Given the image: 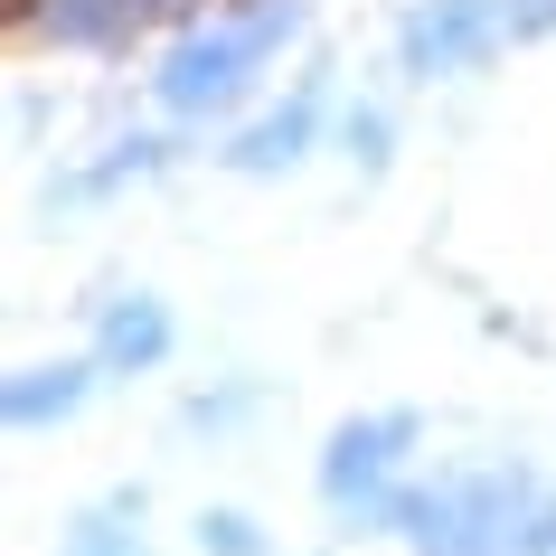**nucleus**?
<instances>
[{
  "instance_id": "f257e3e1",
  "label": "nucleus",
  "mask_w": 556,
  "mask_h": 556,
  "mask_svg": "<svg viewBox=\"0 0 556 556\" xmlns=\"http://www.w3.org/2000/svg\"><path fill=\"white\" fill-rule=\"evenodd\" d=\"M293 29H302V0H255V10H236V20L189 29L170 48V66H161V104H170V114H217Z\"/></svg>"
},
{
  "instance_id": "f03ea898",
  "label": "nucleus",
  "mask_w": 556,
  "mask_h": 556,
  "mask_svg": "<svg viewBox=\"0 0 556 556\" xmlns=\"http://www.w3.org/2000/svg\"><path fill=\"white\" fill-rule=\"evenodd\" d=\"M500 29H509V10H500V0H425L396 48H406V76H453V66L491 58Z\"/></svg>"
},
{
  "instance_id": "7ed1b4c3",
  "label": "nucleus",
  "mask_w": 556,
  "mask_h": 556,
  "mask_svg": "<svg viewBox=\"0 0 556 556\" xmlns=\"http://www.w3.org/2000/svg\"><path fill=\"white\" fill-rule=\"evenodd\" d=\"M406 443H415V415H358V425H340V434H330V453H321V491L340 500V509L378 500Z\"/></svg>"
},
{
  "instance_id": "20e7f679",
  "label": "nucleus",
  "mask_w": 556,
  "mask_h": 556,
  "mask_svg": "<svg viewBox=\"0 0 556 556\" xmlns=\"http://www.w3.org/2000/svg\"><path fill=\"white\" fill-rule=\"evenodd\" d=\"M312 123H321V86H293L274 114H255L245 132H236L227 161H236V170H255V179H264V170H293L302 151H312Z\"/></svg>"
},
{
  "instance_id": "39448f33",
  "label": "nucleus",
  "mask_w": 556,
  "mask_h": 556,
  "mask_svg": "<svg viewBox=\"0 0 556 556\" xmlns=\"http://www.w3.org/2000/svg\"><path fill=\"white\" fill-rule=\"evenodd\" d=\"M20 29L58 48H114L142 29V0H20Z\"/></svg>"
},
{
  "instance_id": "423d86ee",
  "label": "nucleus",
  "mask_w": 556,
  "mask_h": 556,
  "mask_svg": "<svg viewBox=\"0 0 556 556\" xmlns=\"http://www.w3.org/2000/svg\"><path fill=\"white\" fill-rule=\"evenodd\" d=\"M170 358V312L151 293H123L104 312V368H161Z\"/></svg>"
},
{
  "instance_id": "0eeeda50",
  "label": "nucleus",
  "mask_w": 556,
  "mask_h": 556,
  "mask_svg": "<svg viewBox=\"0 0 556 556\" xmlns=\"http://www.w3.org/2000/svg\"><path fill=\"white\" fill-rule=\"evenodd\" d=\"M86 368H20V378H10V425H20V434H38V425H66V415L86 406Z\"/></svg>"
},
{
  "instance_id": "6e6552de",
  "label": "nucleus",
  "mask_w": 556,
  "mask_h": 556,
  "mask_svg": "<svg viewBox=\"0 0 556 556\" xmlns=\"http://www.w3.org/2000/svg\"><path fill=\"white\" fill-rule=\"evenodd\" d=\"M66 556H151L142 547V500H104L66 528Z\"/></svg>"
},
{
  "instance_id": "1a4fd4ad",
  "label": "nucleus",
  "mask_w": 556,
  "mask_h": 556,
  "mask_svg": "<svg viewBox=\"0 0 556 556\" xmlns=\"http://www.w3.org/2000/svg\"><path fill=\"white\" fill-rule=\"evenodd\" d=\"M199 556H264V538H255V519L207 509V519H199Z\"/></svg>"
},
{
  "instance_id": "9d476101",
  "label": "nucleus",
  "mask_w": 556,
  "mask_h": 556,
  "mask_svg": "<svg viewBox=\"0 0 556 556\" xmlns=\"http://www.w3.org/2000/svg\"><path fill=\"white\" fill-rule=\"evenodd\" d=\"M350 161H358V170H378V161H387V114H378V104H358V114H350Z\"/></svg>"
},
{
  "instance_id": "9b49d317",
  "label": "nucleus",
  "mask_w": 556,
  "mask_h": 556,
  "mask_svg": "<svg viewBox=\"0 0 556 556\" xmlns=\"http://www.w3.org/2000/svg\"><path fill=\"white\" fill-rule=\"evenodd\" d=\"M509 10V38H547L556 29V0H500Z\"/></svg>"
},
{
  "instance_id": "f8f14e48",
  "label": "nucleus",
  "mask_w": 556,
  "mask_h": 556,
  "mask_svg": "<svg viewBox=\"0 0 556 556\" xmlns=\"http://www.w3.org/2000/svg\"><path fill=\"white\" fill-rule=\"evenodd\" d=\"M207 0H142V20H199Z\"/></svg>"
}]
</instances>
